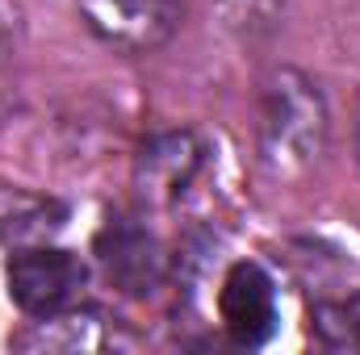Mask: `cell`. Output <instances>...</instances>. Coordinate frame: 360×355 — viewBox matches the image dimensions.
<instances>
[{"label": "cell", "instance_id": "obj_3", "mask_svg": "<svg viewBox=\"0 0 360 355\" xmlns=\"http://www.w3.org/2000/svg\"><path fill=\"white\" fill-rule=\"evenodd\" d=\"M89 29L113 51L151 55L184 21V0H80Z\"/></svg>", "mask_w": 360, "mask_h": 355}, {"label": "cell", "instance_id": "obj_4", "mask_svg": "<svg viewBox=\"0 0 360 355\" xmlns=\"http://www.w3.org/2000/svg\"><path fill=\"white\" fill-rule=\"evenodd\" d=\"M205 168V147L197 134L188 130H168L155 134L134 163V192L143 201V209H172L188 196V188L197 184Z\"/></svg>", "mask_w": 360, "mask_h": 355}, {"label": "cell", "instance_id": "obj_7", "mask_svg": "<svg viewBox=\"0 0 360 355\" xmlns=\"http://www.w3.org/2000/svg\"><path fill=\"white\" fill-rule=\"evenodd\" d=\"M105 314L89 309V305H72L55 318H38L30 322L34 330H25L17 339V347H34V351H101V347H113L117 335L105 330Z\"/></svg>", "mask_w": 360, "mask_h": 355}, {"label": "cell", "instance_id": "obj_9", "mask_svg": "<svg viewBox=\"0 0 360 355\" xmlns=\"http://www.w3.org/2000/svg\"><path fill=\"white\" fill-rule=\"evenodd\" d=\"M356 163H360V121H356Z\"/></svg>", "mask_w": 360, "mask_h": 355}, {"label": "cell", "instance_id": "obj_2", "mask_svg": "<svg viewBox=\"0 0 360 355\" xmlns=\"http://www.w3.org/2000/svg\"><path fill=\"white\" fill-rule=\"evenodd\" d=\"M4 284H8L13 305L30 322H38V318H55L80 305L89 267L80 264V255L63 247H21L4 267Z\"/></svg>", "mask_w": 360, "mask_h": 355}, {"label": "cell", "instance_id": "obj_8", "mask_svg": "<svg viewBox=\"0 0 360 355\" xmlns=\"http://www.w3.org/2000/svg\"><path fill=\"white\" fill-rule=\"evenodd\" d=\"M314 335L335 351H360V293L348 301H323L314 309Z\"/></svg>", "mask_w": 360, "mask_h": 355}, {"label": "cell", "instance_id": "obj_5", "mask_svg": "<svg viewBox=\"0 0 360 355\" xmlns=\"http://www.w3.org/2000/svg\"><path fill=\"white\" fill-rule=\"evenodd\" d=\"M218 314H222V330L231 335V343H239V347L269 343L276 330V318H281L272 276L252 260H239L222 280Z\"/></svg>", "mask_w": 360, "mask_h": 355}, {"label": "cell", "instance_id": "obj_6", "mask_svg": "<svg viewBox=\"0 0 360 355\" xmlns=\"http://www.w3.org/2000/svg\"><path fill=\"white\" fill-rule=\"evenodd\" d=\"M101 264L109 272V280H117L126 293L143 297L164 276V251L143 222L126 217V222H109V230L101 234Z\"/></svg>", "mask_w": 360, "mask_h": 355}, {"label": "cell", "instance_id": "obj_1", "mask_svg": "<svg viewBox=\"0 0 360 355\" xmlns=\"http://www.w3.org/2000/svg\"><path fill=\"white\" fill-rule=\"evenodd\" d=\"M331 113L319 84L293 67L272 72L260 88L256 151L272 180H302L327 151Z\"/></svg>", "mask_w": 360, "mask_h": 355}]
</instances>
